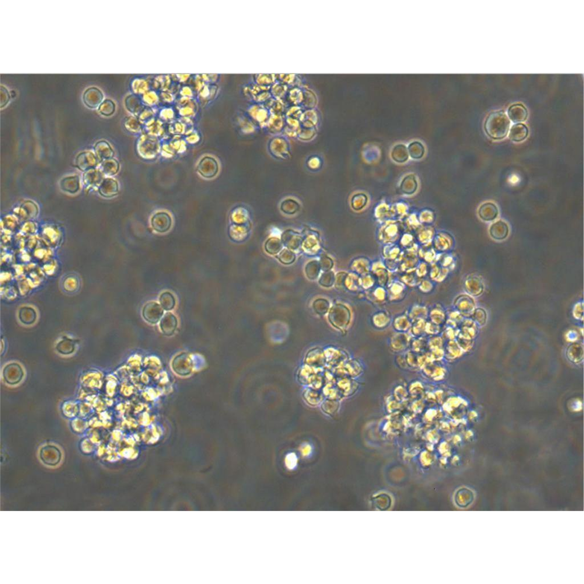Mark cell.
Here are the masks:
<instances>
[{
	"instance_id": "19",
	"label": "cell",
	"mask_w": 584,
	"mask_h": 584,
	"mask_svg": "<svg viewBox=\"0 0 584 584\" xmlns=\"http://www.w3.org/2000/svg\"><path fill=\"white\" fill-rule=\"evenodd\" d=\"M583 302L576 304L573 310V314L575 319L578 320H583Z\"/></svg>"
},
{
	"instance_id": "15",
	"label": "cell",
	"mask_w": 584,
	"mask_h": 584,
	"mask_svg": "<svg viewBox=\"0 0 584 584\" xmlns=\"http://www.w3.org/2000/svg\"><path fill=\"white\" fill-rule=\"evenodd\" d=\"M61 186L63 190L70 192V193H76L79 190V177L76 176L66 178L61 181Z\"/></svg>"
},
{
	"instance_id": "2",
	"label": "cell",
	"mask_w": 584,
	"mask_h": 584,
	"mask_svg": "<svg viewBox=\"0 0 584 584\" xmlns=\"http://www.w3.org/2000/svg\"><path fill=\"white\" fill-rule=\"evenodd\" d=\"M3 378L5 382L10 385H16L22 382L24 372L22 366L19 363H11L4 367L3 370Z\"/></svg>"
},
{
	"instance_id": "20",
	"label": "cell",
	"mask_w": 584,
	"mask_h": 584,
	"mask_svg": "<svg viewBox=\"0 0 584 584\" xmlns=\"http://www.w3.org/2000/svg\"><path fill=\"white\" fill-rule=\"evenodd\" d=\"M285 463L289 468H293L297 463V458L293 453L289 454L286 457Z\"/></svg>"
},
{
	"instance_id": "21",
	"label": "cell",
	"mask_w": 584,
	"mask_h": 584,
	"mask_svg": "<svg viewBox=\"0 0 584 584\" xmlns=\"http://www.w3.org/2000/svg\"><path fill=\"white\" fill-rule=\"evenodd\" d=\"M301 447H302L301 452H302L303 456H308L311 453V452H312V447L310 445H308V444L305 443V445H302Z\"/></svg>"
},
{
	"instance_id": "18",
	"label": "cell",
	"mask_w": 584,
	"mask_h": 584,
	"mask_svg": "<svg viewBox=\"0 0 584 584\" xmlns=\"http://www.w3.org/2000/svg\"><path fill=\"white\" fill-rule=\"evenodd\" d=\"M474 320L479 326L482 327L485 325L487 321V314L484 309L478 308L475 309L473 313Z\"/></svg>"
},
{
	"instance_id": "10",
	"label": "cell",
	"mask_w": 584,
	"mask_h": 584,
	"mask_svg": "<svg viewBox=\"0 0 584 584\" xmlns=\"http://www.w3.org/2000/svg\"><path fill=\"white\" fill-rule=\"evenodd\" d=\"M178 326L177 317L173 314L168 313L161 319L160 330L164 335L170 336L176 331Z\"/></svg>"
},
{
	"instance_id": "5",
	"label": "cell",
	"mask_w": 584,
	"mask_h": 584,
	"mask_svg": "<svg viewBox=\"0 0 584 584\" xmlns=\"http://www.w3.org/2000/svg\"><path fill=\"white\" fill-rule=\"evenodd\" d=\"M199 174L206 178L215 177L218 171V164L216 160L212 157H205L202 159L198 166Z\"/></svg>"
},
{
	"instance_id": "9",
	"label": "cell",
	"mask_w": 584,
	"mask_h": 584,
	"mask_svg": "<svg viewBox=\"0 0 584 584\" xmlns=\"http://www.w3.org/2000/svg\"><path fill=\"white\" fill-rule=\"evenodd\" d=\"M467 291L473 296H479L483 292L484 284L480 276H470L466 282Z\"/></svg>"
},
{
	"instance_id": "3",
	"label": "cell",
	"mask_w": 584,
	"mask_h": 584,
	"mask_svg": "<svg viewBox=\"0 0 584 584\" xmlns=\"http://www.w3.org/2000/svg\"><path fill=\"white\" fill-rule=\"evenodd\" d=\"M40 456L43 462L48 466H56L62 459V453L57 446L48 445L43 447Z\"/></svg>"
},
{
	"instance_id": "6",
	"label": "cell",
	"mask_w": 584,
	"mask_h": 584,
	"mask_svg": "<svg viewBox=\"0 0 584 584\" xmlns=\"http://www.w3.org/2000/svg\"><path fill=\"white\" fill-rule=\"evenodd\" d=\"M172 220L166 212L156 213L152 219V226L153 229L159 233L168 231L171 228Z\"/></svg>"
},
{
	"instance_id": "16",
	"label": "cell",
	"mask_w": 584,
	"mask_h": 584,
	"mask_svg": "<svg viewBox=\"0 0 584 584\" xmlns=\"http://www.w3.org/2000/svg\"><path fill=\"white\" fill-rule=\"evenodd\" d=\"M160 305L164 310L169 311L172 310L176 305V299L174 296L170 292H164L160 295Z\"/></svg>"
},
{
	"instance_id": "8",
	"label": "cell",
	"mask_w": 584,
	"mask_h": 584,
	"mask_svg": "<svg viewBox=\"0 0 584 584\" xmlns=\"http://www.w3.org/2000/svg\"><path fill=\"white\" fill-rule=\"evenodd\" d=\"M103 99L102 93L96 87L87 89L83 94V101L87 106L96 108L99 106Z\"/></svg>"
},
{
	"instance_id": "11",
	"label": "cell",
	"mask_w": 584,
	"mask_h": 584,
	"mask_svg": "<svg viewBox=\"0 0 584 584\" xmlns=\"http://www.w3.org/2000/svg\"><path fill=\"white\" fill-rule=\"evenodd\" d=\"M508 225L501 220L493 224L489 229V233L493 239L496 240H503L508 235Z\"/></svg>"
},
{
	"instance_id": "13",
	"label": "cell",
	"mask_w": 584,
	"mask_h": 584,
	"mask_svg": "<svg viewBox=\"0 0 584 584\" xmlns=\"http://www.w3.org/2000/svg\"><path fill=\"white\" fill-rule=\"evenodd\" d=\"M529 135V128L523 124H516L510 129L509 138L511 141L519 142L524 141Z\"/></svg>"
},
{
	"instance_id": "4",
	"label": "cell",
	"mask_w": 584,
	"mask_h": 584,
	"mask_svg": "<svg viewBox=\"0 0 584 584\" xmlns=\"http://www.w3.org/2000/svg\"><path fill=\"white\" fill-rule=\"evenodd\" d=\"M163 308L159 304L150 302L143 309V316L146 321L152 324H155L162 319L164 313Z\"/></svg>"
},
{
	"instance_id": "1",
	"label": "cell",
	"mask_w": 584,
	"mask_h": 584,
	"mask_svg": "<svg viewBox=\"0 0 584 584\" xmlns=\"http://www.w3.org/2000/svg\"><path fill=\"white\" fill-rule=\"evenodd\" d=\"M510 122L503 111L493 112L488 115L485 121L484 130L486 134L493 139L505 138L508 135Z\"/></svg>"
},
{
	"instance_id": "14",
	"label": "cell",
	"mask_w": 584,
	"mask_h": 584,
	"mask_svg": "<svg viewBox=\"0 0 584 584\" xmlns=\"http://www.w3.org/2000/svg\"><path fill=\"white\" fill-rule=\"evenodd\" d=\"M118 192V186L116 181L113 179L103 180L100 187V192L104 197H112L116 195Z\"/></svg>"
},
{
	"instance_id": "7",
	"label": "cell",
	"mask_w": 584,
	"mask_h": 584,
	"mask_svg": "<svg viewBox=\"0 0 584 584\" xmlns=\"http://www.w3.org/2000/svg\"><path fill=\"white\" fill-rule=\"evenodd\" d=\"M507 114L509 120L514 123L520 124V122L527 120L529 112L523 104L516 103L509 107Z\"/></svg>"
},
{
	"instance_id": "12",
	"label": "cell",
	"mask_w": 584,
	"mask_h": 584,
	"mask_svg": "<svg viewBox=\"0 0 584 584\" xmlns=\"http://www.w3.org/2000/svg\"><path fill=\"white\" fill-rule=\"evenodd\" d=\"M498 208L492 203H486L481 206L479 209L480 218L484 221H492L498 215Z\"/></svg>"
},
{
	"instance_id": "17",
	"label": "cell",
	"mask_w": 584,
	"mask_h": 584,
	"mask_svg": "<svg viewBox=\"0 0 584 584\" xmlns=\"http://www.w3.org/2000/svg\"><path fill=\"white\" fill-rule=\"evenodd\" d=\"M115 106L114 103L110 100L104 101L99 108L100 113L104 116H110L115 112Z\"/></svg>"
}]
</instances>
